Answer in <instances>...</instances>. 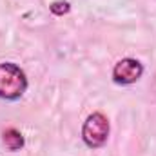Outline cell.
I'll return each instance as SVG.
<instances>
[{
  "label": "cell",
  "mask_w": 156,
  "mask_h": 156,
  "mask_svg": "<svg viewBox=\"0 0 156 156\" xmlns=\"http://www.w3.org/2000/svg\"><path fill=\"white\" fill-rule=\"evenodd\" d=\"M27 91V76L24 69L13 62L0 64V98L15 102Z\"/></svg>",
  "instance_id": "cell-1"
},
{
  "label": "cell",
  "mask_w": 156,
  "mask_h": 156,
  "mask_svg": "<svg viewBox=\"0 0 156 156\" xmlns=\"http://www.w3.org/2000/svg\"><path fill=\"white\" fill-rule=\"evenodd\" d=\"M109 133H111L109 118L100 111L91 113L82 125V140L89 149L104 147L109 140Z\"/></svg>",
  "instance_id": "cell-2"
},
{
  "label": "cell",
  "mask_w": 156,
  "mask_h": 156,
  "mask_svg": "<svg viewBox=\"0 0 156 156\" xmlns=\"http://www.w3.org/2000/svg\"><path fill=\"white\" fill-rule=\"evenodd\" d=\"M144 75V64L136 58H122L113 67V82L118 85H133Z\"/></svg>",
  "instance_id": "cell-3"
},
{
  "label": "cell",
  "mask_w": 156,
  "mask_h": 156,
  "mask_svg": "<svg viewBox=\"0 0 156 156\" xmlns=\"http://www.w3.org/2000/svg\"><path fill=\"white\" fill-rule=\"evenodd\" d=\"M2 144L5 145V149H9L11 153H16L20 151L24 145H26V138L24 134L15 129V127H7L4 133H2Z\"/></svg>",
  "instance_id": "cell-4"
},
{
  "label": "cell",
  "mask_w": 156,
  "mask_h": 156,
  "mask_svg": "<svg viewBox=\"0 0 156 156\" xmlns=\"http://www.w3.org/2000/svg\"><path fill=\"white\" fill-rule=\"evenodd\" d=\"M49 11L55 15V16H64L71 11V4L67 0H55L51 5H49Z\"/></svg>",
  "instance_id": "cell-5"
}]
</instances>
